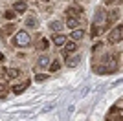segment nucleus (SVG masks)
I'll return each mask as SVG.
<instances>
[{"label": "nucleus", "instance_id": "nucleus-21", "mask_svg": "<svg viewBox=\"0 0 123 121\" xmlns=\"http://www.w3.org/2000/svg\"><path fill=\"white\" fill-rule=\"evenodd\" d=\"M15 17H17V13H15V11H11V9H7L4 13V18L6 20H15Z\"/></svg>", "mask_w": 123, "mask_h": 121}, {"label": "nucleus", "instance_id": "nucleus-12", "mask_svg": "<svg viewBox=\"0 0 123 121\" xmlns=\"http://www.w3.org/2000/svg\"><path fill=\"white\" fill-rule=\"evenodd\" d=\"M51 40H53V44H55V46H64V42H66V37H64V35H59V33H53Z\"/></svg>", "mask_w": 123, "mask_h": 121}, {"label": "nucleus", "instance_id": "nucleus-6", "mask_svg": "<svg viewBox=\"0 0 123 121\" xmlns=\"http://www.w3.org/2000/svg\"><path fill=\"white\" fill-rule=\"evenodd\" d=\"M24 26L28 28V30H37V28H39V20H37V17H33V15L26 17V20H24Z\"/></svg>", "mask_w": 123, "mask_h": 121}, {"label": "nucleus", "instance_id": "nucleus-18", "mask_svg": "<svg viewBox=\"0 0 123 121\" xmlns=\"http://www.w3.org/2000/svg\"><path fill=\"white\" fill-rule=\"evenodd\" d=\"M2 31H4L6 35H13V31H17V26L15 24H6L2 28Z\"/></svg>", "mask_w": 123, "mask_h": 121}, {"label": "nucleus", "instance_id": "nucleus-17", "mask_svg": "<svg viewBox=\"0 0 123 121\" xmlns=\"http://www.w3.org/2000/svg\"><path fill=\"white\" fill-rule=\"evenodd\" d=\"M46 66H50V59H48L46 55L39 57V62H37V68H46Z\"/></svg>", "mask_w": 123, "mask_h": 121}, {"label": "nucleus", "instance_id": "nucleus-2", "mask_svg": "<svg viewBox=\"0 0 123 121\" xmlns=\"http://www.w3.org/2000/svg\"><path fill=\"white\" fill-rule=\"evenodd\" d=\"M30 42H31V37L28 31H17L11 39V46H17V48H28Z\"/></svg>", "mask_w": 123, "mask_h": 121}, {"label": "nucleus", "instance_id": "nucleus-5", "mask_svg": "<svg viewBox=\"0 0 123 121\" xmlns=\"http://www.w3.org/2000/svg\"><path fill=\"white\" fill-rule=\"evenodd\" d=\"M119 119H121V110H118L116 106H112L105 116V121H119Z\"/></svg>", "mask_w": 123, "mask_h": 121}, {"label": "nucleus", "instance_id": "nucleus-1", "mask_svg": "<svg viewBox=\"0 0 123 121\" xmlns=\"http://www.w3.org/2000/svg\"><path fill=\"white\" fill-rule=\"evenodd\" d=\"M114 59H116L114 55H105L103 60H101V64H94V70L98 72V73H101V75L103 73H112V72L119 70Z\"/></svg>", "mask_w": 123, "mask_h": 121}, {"label": "nucleus", "instance_id": "nucleus-14", "mask_svg": "<svg viewBox=\"0 0 123 121\" xmlns=\"http://www.w3.org/2000/svg\"><path fill=\"white\" fill-rule=\"evenodd\" d=\"M66 26L70 28V30H75L77 26H79V18H77V17H68L66 18Z\"/></svg>", "mask_w": 123, "mask_h": 121}, {"label": "nucleus", "instance_id": "nucleus-15", "mask_svg": "<svg viewBox=\"0 0 123 121\" xmlns=\"http://www.w3.org/2000/svg\"><path fill=\"white\" fill-rule=\"evenodd\" d=\"M66 66H68V68H74V66H77V64H79V60H81V57H79V55H74V57H66Z\"/></svg>", "mask_w": 123, "mask_h": 121}, {"label": "nucleus", "instance_id": "nucleus-19", "mask_svg": "<svg viewBox=\"0 0 123 121\" xmlns=\"http://www.w3.org/2000/svg\"><path fill=\"white\" fill-rule=\"evenodd\" d=\"M7 92H9V88H7V85H6L4 81H0V99H4V97L7 96Z\"/></svg>", "mask_w": 123, "mask_h": 121}, {"label": "nucleus", "instance_id": "nucleus-27", "mask_svg": "<svg viewBox=\"0 0 123 121\" xmlns=\"http://www.w3.org/2000/svg\"><path fill=\"white\" fill-rule=\"evenodd\" d=\"M44 2H50V0H44Z\"/></svg>", "mask_w": 123, "mask_h": 121}, {"label": "nucleus", "instance_id": "nucleus-20", "mask_svg": "<svg viewBox=\"0 0 123 121\" xmlns=\"http://www.w3.org/2000/svg\"><path fill=\"white\" fill-rule=\"evenodd\" d=\"M61 70V62L59 60H51L50 62V72H59Z\"/></svg>", "mask_w": 123, "mask_h": 121}, {"label": "nucleus", "instance_id": "nucleus-11", "mask_svg": "<svg viewBox=\"0 0 123 121\" xmlns=\"http://www.w3.org/2000/svg\"><path fill=\"white\" fill-rule=\"evenodd\" d=\"M81 13H83V7H79V6H72V7H68V9H66L68 17H79Z\"/></svg>", "mask_w": 123, "mask_h": 121}, {"label": "nucleus", "instance_id": "nucleus-16", "mask_svg": "<svg viewBox=\"0 0 123 121\" xmlns=\"http://www.w3.org/2000/svg\"><path fill=\"white\" fill-rule=\"evenodd\" d=\"M50 30L55 31V33H57V31H61L62 30V22H61V20H51V22H50Z\"/></svg>", "mask_w": 123, "mask_h": 121}, {"label": "nucleus", "instance_id": "nucleus-8", "mask_svg": "<svg viewBox=\"0 0 123 121\" xmlns=\"http://www.w3.org/2000/svg\"><path fill=\"white\" fill-rule=\"evenodd\" d=\"M26 9H28V2H24V0L13 2V11H15V13H24Z\"/></svg>", "mask_w": 123, "mask_h": 121}, {"label": "nucleus", "instance_id": "nucleus-28", "mask_svg": "<svg viewBox=\"0 0 123 121\" xmlns=\"http://www.w3.org/2000/svg\"><path fill=\"white\" fill-rule=\"evenodd\" d=\"M119 121H121V119H119Z\"/></svg>", "mask_w": 123, "mask_h": 121}, {"label": "nucleus", "instance_id": "nucleus-4", "mask_svg": "<svg viewBox=\"0 0 123 121\" xmlns=\"http://www.w3.org/2000/svg\"><path fill=\"white\" fill-rule=\"evenodd\" d=\"M75 50H77V42L66 40V42H64V48H62V57H70V53H74Z\"/></svg>", "mask_w": 123, "mask_h": 121}, {"label": "nucleus", "instance_id": "nucleus-7", "mask_svg": "<svg viewBox=\"0 0 123 121\" xmlns=\"http://www.w3.org/2000/svg\"><path fill=\"white\" fill-rule=\"evenodd\" d=\"M28 86H30V81H24V83H20V85H15L13 88H11V92H13L15 96H20V94L28 88Z\"/></svg>", "mask_w": 123, "mask_h": 121}, {"label": "nucleus", "instance_id": "nucleus-25", "mask_svg": "<svg viewBox=\"0 0 123 121\" xmlns=\"http://www.w3.org/2000/svg\"><path fill=\"white\" fill-rule=\"evenodd\" d=\"M121 105H123V101L118 99V103H116V108H118V110H121Z\"/></svg>", "mask_w": 123, "mask_h": 121}, {"label": "nucleus", "instance_id": "nucleus-24", "mask_svg": "<svg viewBox=\"0 0 123 121\" xmlns=\"http://www.w3.org/2000/svg\"><path fill=\"white\" fill-rule=\"evenodd\" d=\"M105 4H107V6H114V4L119 6V4H121V0H105Z\"/></svg>", "mask_w": 123, "mask_h": 121}, {"label": "nucleus", "instance_id": "nucleus-23", "mask_svg": "<svg viewBox=\"0 0 123 121\" xmlns=\"http://www.w3.org/2000/svg\"><path fill=\"white\" fill-rule=\"evenodd\" d=\"M101 48H103V40H101V42H96V44L92 46V51H99Z\"/></svg>", "mask_w": 123, "mask_h": 121}, {"label": "nucleus", "instance_id": "nucleus-26", "mask_svg": "<svg viewBox=\"0 0 123 121\" xmlns=\"http://www.w3.org/2000/svg\"><path fill=\"white\" fill-rule=\"evenodd\" d=\"M2 60H4V53H0V62H2Z\"/></svg>", "mask_w": 123, "mask_h": 121}, {"label": "nucleus", "instance_id": "nucleus-3", "mask_svg": "<svg viewBox=\"0 0 123 121\" xmlns=\"http://www.w3.org/2000/svg\"><path fill=\"white\" fill-rule=\"evenodd\" d=\"M121 39H123V26L118 24L110 33H108V42H110V44H119Z\"/></svg>", "mask_w": 123, "mask_h": 121}, {"label": "nucleus", "instance_id": "nucleus-9", "mask_svg": "<svg viewBox=\"0 0 123 121\" xmlns=\"http://www.w3.org/2000/svg\"><path fill=\"white\" fill-rule=\"evenodd\" d=\"M4 73H6L7 79H17V77L20 75V70H18V68H6Z\"/></svg>", "mask_w": 123, "mask_h": 121}, {"label": "nucleus", "instance_id": "nucleus-22", "mask_svg": "<svg viewBox=\"0 0 123 121\" xmlns=\"http://www.w3.org/2000/svg\"><path fill=\"white\" fill-rule=\"evenodd\" d=\"M46 79H48V75H46V73H39V75L35 77V81H37V83H42V81H46Z\"/></svg>", "mask_w": 123, "mask_h": 121}, {"label": "nucleus", "instance_id": "nucleus-10", "mask_svg": "<svg viewBox=\"0 0 123 121\" xmlns=\"http://www.w3.org/2000/svg\"><path fill=\"white\" fill-rule=\"evenodd\" d=\"M35 48H37V50H41V51L48 50V39H46V37H39L37 42H35Z\"/></svg>", "mask_w": 123, "mask_h": 121}, {"label": "nucleus", "instance_id": "nucleus-13", "mask_svg": "<svg viewBox=\"0 0 123 121\" xmlns=\"http://www.w3.org/2000/svg\"><path fill=\"white\" fill-rule=\"evenodd\" d=\"M83 37H85V30H81V28H75V30L72 31V40H74V42L81 40Z\"/></svg>", "mask_w": 123, "mask_h": 121}]
</instances>
